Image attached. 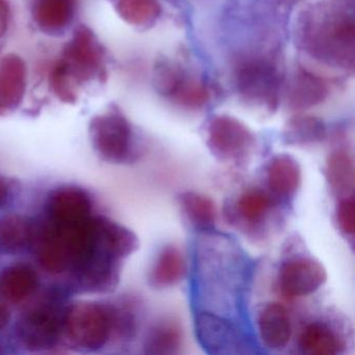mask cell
<instances>
[{"mask_svg": "<svg viewBox=\"0 0 355 355\" xmlns=\"http://www.w3.org/2000/svg\"><path fill=\"white\" fill-rule=\"evenodd\" d=\"M328 96V87L319 76L304 69H298L291 80L288 103L293 110L311 109L323 103Z\"/></svg>", "mask_w": 355, "mask_h": 355, "instance_id": "e0dca14e", "label": "cell"}, {"mask_svg": "<svg viewBox=\"0 0 355 355\" xmlns=\"http://www.w3.org/2000/svg\"><path fill=\"white\" fill-rule=\"evenodd\" d=\"M17 182L7 176L0 175V209H6L15 198Z\"/></svg>", "mask_w": 355, "mask_h": 355, "instance_id": "f546056e", "label": "cell"}, {"mask_svg": "<svg viewBox=\"0 0 355 355\" xmlns=\"http://www.w3.org/2000/svg\"><path fill=\"white\" fill-rule=\"evenodd\" d=\"M103 78L105 49L88 26H78L51 71V90L63 103H74L78 101L80 87L94 80L101 82Z\"/></svg>", "mask_w": 355, "mask_h": 355, "instance_id": "7a4b0ae2", "label": "cell"}, {"mask_svg": "<svg viewBox=\"0 0 355 355\" xmlns=\"http://www.w3.org/2000/svg\"><path fill=\"white\" fill-rule=\"evenodd\" d=\"M255 144L254 135L232 116L211 118L207 128V145L214 157L222 162L244 161Z\"/></svg>", "mask_w": 355, "mask_h": 355, "instance_id": "52a82bcc", "label": "cell"}, {"mask_svg": "<svg viewBox=\"0 0 355 355\" xmlns=\"http://www.w3.org/2000/svg\"><path fill=\"white\" fill-rule=\"evenodd\" d=\"M195 329L201 346L211 354H246L249 343L238 326L214 313H200Z\"/></svg>", "mask_w": 355, "mask_h": 355, "instance_id": "ba28073f", "label": "cell"}, {"mask_svg": "<svg viewBox=\"0 0 355 355\" xmlns=\"http://www.w3.org/2000/svg\"><path fill=\"white\" fill-rule=\"evenodd\" d=\"M44 218L55 221H78L94 214L90 193L76 184L51 190L45 200Z\"/></svg>", "mask_w": 355, "mask_h": 355, "instance_id": "8fae6325", "label": "cell"}, {"mask_svg": "<svg viewBox=\"0 0 355 355\" xmlns=\"http://www.w3.org/2000/svg\"><path fill=\"white\" fill-rule=\"evenodd\" d=\"M187 263L182 251L168 245L157 255L150 273L149 284L155 288H167L182 282L186 275Z\"/></svg>", "mask_w": 355, "mask_h": 355, "instance_id": "ac0fdd59", "label": "cell"}, {"mask_svg": "<svg viewBox=\"0 0 355 355\" xmlns=\"http://www.w3.org/2000/svg\"><path fill=\"white\" fill-rule=\"evenodd\" d=\"M117 12L130 26L147 28L157 21L162 8L157 0H119Z\"/></svg>", "mask_w": 355, "mask_h": 355, "instance_id": "d4e9b609", "label": "cell"}, {"mask_svg": "<svg viewBox=\"0 0 355 355\" xmlns=\"http://www.w3.org/2000/svg\"><path fill=\"white\" fill-rule=\"evenodd\" d=\"M180 207L191 223L196 227L209 228L217 219V207L209 197L196 192H184L180 196Z\"/></svg>", "mask_w": 355, "mask_h": 355, "instance_id": "cb8c5ba5", "label": "cell"}, {"mask_svg": "<svg viewBox=\"0 0 355 355\" xmlns=\"http://www.w3.org/2000/svg\"><path fill=\"white\" fill-rule=\"evenodd\" d=\"M28 70L24 60L10 53L0 60V116L15 111L26 91Z\"/></svg>", "mask_w": 355, "mask_h": 355, "instance_id": "7c38bea8", "label": "cell"}, {"mask_svg": "<svg viewBox=\"0 0 355 355\" xmlns=\"http://www.w3.org/2000/svg\"><path fill=\"white\" fill-rule=\"evenodd\" d=\"M0 352H1V345H0Z\"/></svg>", "mask_w": 355, "mask_h": 355, "instance_id": "1f68e13d", "label": "cell"}, {"mask_svg": "<svg viewBox=\"0 0 355 355\" xmlns=\"http://www.w3.org/2000/svg\"><path fill=\"white\" fill-rule=\"evenodd\" d=\"M272 207L269 195L259 190L245 192L236 202V214L248 223H259L265 219Z\"/></svg>", "mask_w": 355, "mask_h": 355, "instance_id": "484cf974", "label": "cell"}, {"mask_svg": "<svg viewBox=\"0 0 355 355\" xmlns=\"http://www.w3.org/2000/svg\"><path fill=\"white\" fill-rule=\"evenodd\" d=\"M36 222L18 214L0 217V254L17 255L32 249Z\"/></svg>", "mask_w": 355, "mask_h": 355, "instance_id": "5bb4252c", "label": "cell"}, {"mask_svg": "<svg viewBox=\"0 0 355 355\" xmlns=\"http://www.w3.org/2000/svg\"><path fill=\"white\" fill-rule=\"evenodd\" d=\"M182 344V331L180 324L172 319H164L149 329L143 347L147 354L172 355L180 352Z\"/></svg>", "mask_w": 355, "mask_h": 355, "instance_id": "44dd1931", "label": "cell"}, {"mask_svg": "<svg viewBox=\"0 0 355 355\" xmlns=\"http://www.w3.org/2000/svg\"><path fill=\"white\" fill-rule=\"evenodd\" d=\"M354 162L346 150L330 153L326 162L325 175L332 191L340 197L353 195L354 189Z\"/></svg>", "mask_w": 355, "mask_h": 355, "instance_id": "603a6c76", "label": "cell"}, {"mask_svg": "<svg viewBox=\"0 0 355 355\" xmlns=\"http://www.w3.org/2000/svg\"><path fill=\"white\" fill-rule=\"evenodd\" d=\"M327 279V272L317 259L298 257L288 259L279 270L280 290L288 297H302L319 290Z\"/></svg>", "mask_w": 355, "mask_h": 355, "instance_id": "30bf717a", "label": "cell"}, {"mask_svg": "<svg viewBox=\"0 0 355 355\" xmlns=\"http://www.w3.org/2000/svg\"><path fill=\"white\" fill-rule=\"evenodd\" d=\"M140 246L132 230L103 215L87 222L78 252L65 276L68 294H109L117 288L124 259Z\"/></svg>", "mask_w": 355, "mask_h": 355, "instance_id": "6da1fadb", "label": "cell"}, {"mask_svg": "<svg viewBox=\"0 0 355 355\" xmlns=\"http://www.w3.org/2000/svg\"><path fill=\"white\" fill-rule=\"evenodd\" d=\"M302 43L307 53L330 65H353V16L336 8L313 10L302 26Z\"/></svg>", "mask_w": 355, "mask_h": 355, "instance_id": "3957f363", "label": "cell"}, {"mask_svg": "<svg viewBox=\"0 0 355 355\" xmlns=\"http://www.w3.org/2000/svg\"><path fill=\"white\" fill-rule=\"evenodd\" d=\"M184 76L186 73L176 64L169 61L159 62L155 66V74H153L155 90L159 94L169 98Z\"/></svg>", "mask_w": 355, "mask_h": 355, "instance_id": "83f0119b", "label": "cell"}, {"mask_svg": "<svg viewBox=\"0 0 355 355\" xmlns=\"http://www.w3.org/2000/svg\"><path fill=\"white\" fill-rule=\"evenodd\" d=\"M236 86L241 96L267 110L277 105L279 78L275 68L267 60L257 59L245 62L238 70Z\"/></svg>", "mask_w": 355, "mask_h": 355, "instance_id": "9c48e42d", "label": "cell"}, {"mask_svg": "<svg viewBox=\"0 0 355 355\" xmlns=\"http://www.w3.org/2000/svg\"><path fill=\"white\" fill-rule=\"evenodd\" d=\"M301 182L298 162L288 155H278L272 159L267 169V184L278 197L292 196Z\"/></svg>", "mask_w": 355, "mask_h": 355, "instance_id": "d6986e66", "label": "cell"}, {"mask_svg": "<svg viewBox=\"0 0 355 355\" xmlns=\"http://www.w3.org/2000/svg\"><path fill=\"white\" fill-rule=\"evenodd\" d=\"M10 9L6 0H0V39L5 36L9 26Z\"/></svg>", "mask_w": 355, "mask_h": 355, "instance_id": "4dcf8cb0", "label": "cell"}, {"mask_svg": "<svg viewBox=\"0 0 355 355\" xmlns=\"http://www.w3.org/2000/svg\"><path fill=\"white\" fill-rule=\"evenodd\" d=\"M299 346L309 355H336L343 347L338 334L323 322L309 324L301 334Z\"/></svg>", "mask_w": 355, "mask_h": 355, "instance_id": "7402d4cb", "label": "cell"}, {"mask_svg": "<svg viewBox=\"0 0 355 355\" xmlns=\"http://www.w3.org/2000/svg\"><path fill=\"white\" fill-rule=\"evenodd\" d=\"M259 336L268 348L282 350L292 338V323L286 307L278 302H270L259 317Z\"/></svg>", "mask_w": 355, "mask_h": 355, "instance_id": "9a60e30c", "label": "cell"}, {"mask_svg": "<svg viewBox=\"0 0 355 355\" xmlns=\"http://www.w3.org/2000/svg\"><path fill=\"white\" fill-rule=\"evenodd\" d=\"M93 149L105 163L125 165L134 162V132L128 118L118 107L95 116L89 124Z\"/></svg>", "mask_w": 355, "mask_h": 355, "instance_id": "8992f818", "label": "cell"}, {"mask_svg": "<svg viewBox=\"0 0 355 355\" xmlns=\"http://www.w3.org/2000/svg\"><path fill=\"white\" fill-rule=\"evenodd\" d=\"M326 125L323 120L306 114H297L286 121L282 130L284 142L293 146L315 144L326 138Z\"/></svg>", "mask_w": 355, "mask_h": 355, "instance_id": "ffe728a7", "label": "cell"}, {"mask_svg": "<svg viewBox=\"0 0 355 355\" xmlns=\"http://www.w3.org/2000/svg\"><path fill=\"white\" fill-rule=\"evenodd\" d=\"M64 288L53 290L26 309L14 327L18 344L30 352L53 350L63 340L66 307Z\"/></svg>", "mask_w": 355, "mask_h": 355, "instance_id": "277c9868", "label": "cell"}, {"mask_svg": "<svg viewBox=\"0 0 355 355\" xmlns=\"http://www.w3.org/2000/svg\"><path fill=\"white\" fill-rule=\"evenodd\" d=\"M40 286L36 270L26 263H14L0 269V300L21 304L35 296Z\"/></svg>", "mask_w": 355, "mask_h": 355, "instance_id": "4fadbf2b", "label": "cell"}, {"mask_svg": "<svg viewBox=\"0 0 355 355\" xmlns=\"http://www.w3.org/2000/svg\"><path fill=\"white\" fill-rule=\"evenodd\" d=\"M76 12V0H35L33 18L43 33L55 36L67 30Z\"/></svg>", "mask_w": 355, "mask_h": 355, "instance_id": "2e32d148", "label": "cell"}, {"mask_svg": "<svg viewBox=\"0 0 355 355\" xmlns=\"http://www.w3.org/2000/svg\"><path fill=\"white\" fill-rule=\"evenodd\" d=\"M169 99L180 107L199 109L209 101V92L202 82L184 76Z\"/></svg>", "mask_w": 355, "mask_h": 355, "instance_id": "4316f807", "label": "cell"}, {"mask_svg": "<svg viewBox=\"0 0 355 355\" xmlns=\"http://www.w3.org/2000/svg\"><path fill=\"white\" fill-rule=\"evenodd\" d=\"M115 338L114 303L78 301L67 304L63 340L80 352H96Z\"/></svg>", "mask_w": 355, "mask_h": 355, "instance_id": "5b68a950", "label": "cell"}, {"mask_svg": "<svg viewBox=\"0 0 355 355\" xmlns=\"http://www.w3.org/2000/svg\"><path fill=\"white\" fill-rule=\"evenodd\" d=\"M336 221L343 234L353 236L355 232V202L353 195L340 197L336 207Z\"/></svg>", "mask_w": 355, "mask_h": 355, "instance_id": "f1b7e54d", "label": "cell"}]
</instances>
